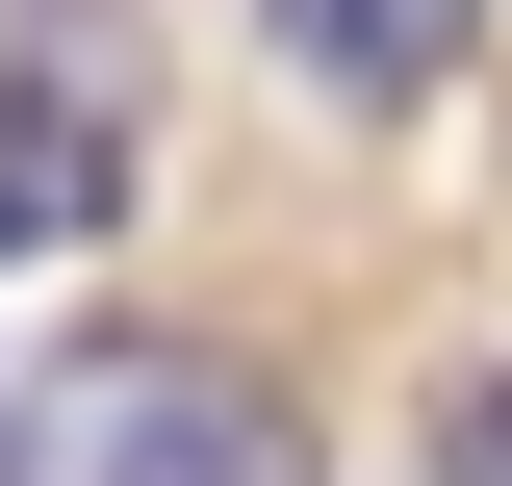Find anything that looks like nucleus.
Listing matches in <instances>:
<instances>
[{
	"mask_svg": "<svg viewBox=\"0 0 512 486\" xmlns=\"http://www.w3.org/2000/svg\"><path fill=\"white\" fill-rule=\"evenodd\" d=\"M0 486H308V435L205 333H77L52 384H0Z\"/></svg>",
	"mask_w": 512,
	"mask_h": 486,
	"instance_id": "f257e3e1",
	"label": "nucleus"
},
{
	"mask_svg": "<svg viewBox=\"0 0 512 486\" xmlns=\"http://www.w3.org/2000/svg\"><path fill=\"white\" fill-rule=\"evenodd\" d=\"M256 26H282V77H308V103H436L461 52H487V0H256Z\"/></svg>",
	"mask_w": 512,
	"mask_h": 486,
	"instance_id": "f03ea898",
	"label": "nucleus"
},
{
	"mask_svg": "<svg viewBox=\"0 0 512 486\" xmlns=\"http://www.w3.org/2000/svg\"><path fill=\"white\" fill-rule=\"evenodd\" d=\"M128 205V103H77V77H0V256H77Z\"/></svg>",
	"mask_w": 512,
	"mask_h": 486,
	"instance_id": "7ed1b4c3",
	"label": "nucleus"
},
{
	"mask_svg": "<svg viewBox=\"0 0 512 486\" xmlns=\"http://www.w3.org/2000/svg\"><path fill=\"white\" fill-rule=\"evenodd\" d=\"M436 486H512V359H487V384H436Z\"/></svg>",
	"mask_w": 512,
	"mask_h": 486,
	"instance_id": "20e7f679",
	"label": "nucleus"
}]
</instances>
